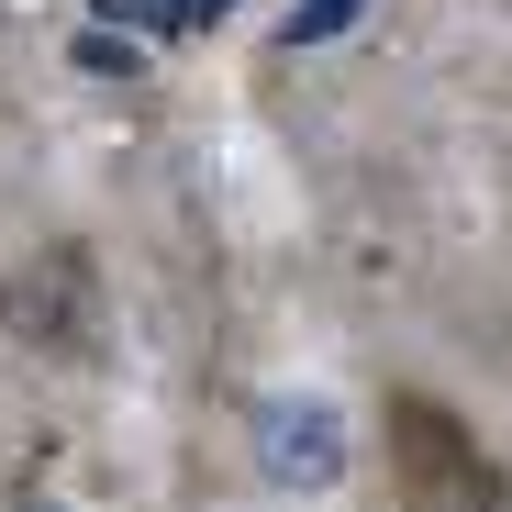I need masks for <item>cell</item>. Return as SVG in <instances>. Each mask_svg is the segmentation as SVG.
Segmentation results:
<instances>
[{"mask_svg": "<svg viewBox=\"0 0 512 512\" xmlns=\"http://www.w3.org/2000/svg\"><path fill=\"white\" fill-rule=\"evenodd\" d=\"M390 457H401V501L412 512H501V468L423 390H390Z\"/></svg>", "mask_w": 512, "mask_h": 512, "instance_id": "1", "label": "cell"}, {"mask_svg": "<svg viewBox=\"0 0 512 512\" xmlns=\"http://www.w3.org/2000/svg\"><path fill=\"white\" fill-rule=\"evenodd\" d=\"M101 290H90V256L78 245H34L12 279H0V323H12V346L34 357H90L101 346Z\"/></svg>", "mask_w": 512, "mask_h": 512, "instance_id": "2", "label": "cell"}, {"mask_svg": "<svg viewBox=\"0 0 512 512\" xmlns=\"http://www.w3.org/2000/svg\"><path fill=\"white\" fill-rule=\"evenodd\" d=\"M256 468H268V490H334L346 479V423H334L312 390L256 401Z\"/></svg>", "mask_w": 512, "mask_h": 512, "instance_id": "3", "label": "cell"}, {"mask_svg": "<svg viewBox=\"0 0 512 512\" xmlns=\"http://www.w3.org/2000/svg\"><path fill=\"white\" fill-rule=\"evenodd\" d=\"M346 12H368V0H301V12H290V45H312V34H334V23H346Z\"/></svg>", "mask_w": 512, "mask_h": 512, "instance_id": "4", "label": "cell"}, {"mask_svg": "<svg viewBox=\"0 0 512 512\" xmlns=\"http://www.w3.org/2000/svg\"><path fill=\"white\" fill-rule=\"evenodd\" d=\"M234 0H167V34H190V23H223Z\"/></svg>", "mask_w": 512, "mask_h": 512, "instance_id": "5", "label": "cell"}]
</instances>
